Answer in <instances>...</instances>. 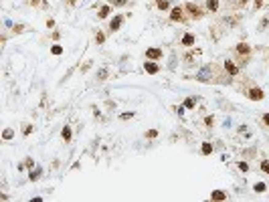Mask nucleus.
<instances>
[{
    "label": "nucleus",
    "mask_w": 269,
    "mask_h": 202,
    "mask_svg": "<svg viewBox=\"0 0 269 202\" xmlns=\"http://www.w3.org/2000/svg\"><path fill=\"white\" fill-rule=\"evenodd\" d=\"M210 77H212V71H210V67H205L198 75H196V79L198 81H210Z\"/></svg>",
    "instance_id": "1"
},
{
    "label": "nucleus",
    "mask_w": 269,
    "mask_h": 202,
    "mask_svg": "<svg viewBox=\"0 0 269 202\" xmlns=\"http://www.w3.org/2000/svg\"><path fill=\"white\" fill-rule=\"evenodd\" d=\"M249 99L261 101V99H263V91H261V89H251V91H249Z\"/></svg>",
    "instance_id": "2"
},
{
    "label": "nucleus",
    "mask_w": 269,
    "mask_h": 202,
    "mask_svg": "<svg viewBox=\"0 0 269 202\" xmlns=\"http://www.w3.org/2000/svg\"><path fill=\"white\" fill-rule=\"evenodd\" d=\"M146 57L148 59H160L162 57V51H160V49H148V51H146Z\"/></svg>",
    "instance_id": "3"
},
{
    "label": "nucleus",
    "mask_w": 269,
    "mask_h": 202,
    "mask_svg": "<svg viewBox=\"0 0 269 202\" xmlns=\"http://www.w3.org/2000/svg\"><path fill=\"white\" fill-rule=\"evenodd\" d=\"M144 67H146V71H148V73H152V75H154V73H158V65H156V63L146 61V65H144Z\"/></svg>",
    "instance_id": "4"
},
{
    "label": "nucleus",
    "mask_w": 269,
    "mask_h": 202,
    "mask_svg": "<svg viewBox=\"0 0 269 202\" xmlns=\"http://www.w3.org/2000/svg\"><path fill=\"white\" fill-rule=\"evenodd\" d=\"M119 26H122V16H115V18L111 20V24H109V29H111V30H118Z\"/></svg>",
    "instance_id": "5"
},
{
    "label": "nucleus",
    "mask_w": 269,
    "mask_h": 202,
    "mask_svg": "<svg viewBox=\"0 0 269 202\" xmlns=\"http://www.w3.org/2000/svg\"><path fill=\"white\" fill-rule=\"evenodd\" d=\"M170 18H172V20H180V18H182V10L178 8V6H176V8H174V10H172Z\"/></svg>",
    "instance_id": "6"
},
{
    "label": "nucleus",
    "mask_w": 269,
    "mask_h": 202,
    "mask_svg": "<svg viewBox=\"0 0 269 202\" xmlns=\"http://www.w3.org/2000/svg\"><path fill=\"white\" fill-rule=\"evenodd\" d=\"M225 69L231 73V75H237V67H235V65H233L231 61H225Z\"/></svg>",
    "instance_id": "7"
},
{
    "label": "nucleus",
    "mask_w": 269,
    "mask_h": 202,
    "mask_svg": "<svg viewBox=\"0 0 269 202\" xmlns=\"http://www.w3.org/2000/svg\"><path fill=\"white\" fill-rule=\"evenodd\" d=\"M206 6H209L210 12H215V10L219 8V0H206Z\"/></svg>",
    "instance_id": "8"
},
{
    "label": "nucleus",
    "mask_w": 269,
    "mask_h": 202,
    "mask_svg": "<svg viewBox=\"0 0 269 202\" xmlns=\"http://www.w3.org/2000/svg\"><path fill=\"white\" fill-rule=\"evenodd\" d=\"M192 43H194V37H192V34H184V37H182V45H186V47H190Z\"/></svg>",
    "instance_id": "9"
},
{
    "label": "nucleus",
    "mask_w": 269,
    "mask_h": 202,
    "mask_svg": "<svg viewBox=\"0 0 269 202\" xmlns=\"http://www.w3.org/2000/svg\"><path fill=\"white\" fill-rule=\"evenodd\" d=\"M227 194L223 192V190H216V192H212V200H225Z\"/></svg>",
    "instance_id": "10"
},
{
    "label": "nucleus",
    "mask_w": 269,
    "mask_h": 202,
    "mask_svg": "<svg viewBox=\"0 0 269 202\" xmlns=\"http://www.w3.org/2000/svg\"><path fill=\"white\" fill-rule=\"evenodd\" d=\"M186 8L190 10L194 16H201V10H198V6H194V4H186Z\"/></svg>",
    "instance_id": "11"
},
{
    "label": "nucleus",
    "mask_w": 269,
    "mask_h": 202,
    "mask_svg": "<svg viewBox=\"0 0 269 202\" xmlns=\"http://www.w3.org/2000/svg\"><path fill=\"white\" fill-rule=\"evenodd\" d=\"M107 14H109V6H103V8L99 10V18H105Z\"/></svg>",
    "instance_id": "12"
},
{
    "label": "nucleus",
    "mask_w": 269,
    "mask_h": 202,
    "mask_svg": "<svg viewBox=\"0 0 269 202\" xmlns=\"http://www.w3.org/2000/svg\"><path fill=\"white\" fill-rule=\"evenodd\" d=\"M237 51H239L241 55H247V53H249V47H247V45H239V47H237Z\"/></svg>",
    "instance_id": "13"
},
{
    "label": "nucleus",
    "mask_w": 269,
    "mask_h": 202,
    "mask_svg": "<svg viewBox=\"0 0 269 202\" xmlns=\"http://www.w3.org/2000/svg\"><path fill=\"white\" fill-rule=\"evenodd\" d=\"M212 152V146L210 144H202V154H210Z\"/></svg>",
    "instance_id": "14"
},
{
    "label": "nucleus",
    "mask_w": 269,
    "mask_h": 202,
    "mask_svg": "<svg viewBox=\"0 0 269 202\" xmlns=\"http://www.w3.org/2000/svg\"><path fill=\"white\" fill-rule=\"evenodd\" d=\"M261 170H263L265 174H269V160H265V162H261Z\"/></svg>",
    "instance_id": "15"
},
{
    "label": "nucleus",
    "mask_w": 269,
    "mask_h": 202,
    "mask_svg": "<svg viewBox=\"0 0 269 202\" xmlns=\"http://www.w3.org/2000/svg\"><path fill=\"white\" fill-rule=\"evenodd\" d=\"M158 8H160V10H166L168 8V2H166V0H158Z\"/></svg>",
    "instance_id": "16"
},
{
    "label": "nucleus",
    "mask_w": 269,
    "mask_h": 202,
    "mask_svg": "<svg viewBox=\"0 0 269 202\" xmlns=\"http://www.w3.org/2000/svg\"><path fill=\"white\" fill-rule=\"evenodd\" d=\"M263 190H265V184L263 182H257V184H255V192H263Z\"/></svg>",
    "instance_id": "17"
},
{
    "label": "nucleus",
    "mask_w": 269,
    "mask_h": 202,
    "mask_svg": "<svg viewBox=\"0 0 269 202\" xmlns=\"http://www.w3.org/2000/svg\"><path fill=\"white\" fill-rule=\"evenodd\" d=\"M51 51H53V55H61V53H63V49H61L59 45H55V47L51 49Z\"/></svg>",
    "instance_id": "18"
},
{
    "label": "nucleus",
    "mask_w": 269,
    "mask_h": 202,
    "mask_svg": "<svg viewBox=\"0 0 269 202\" xmlns=\"http://www.w3.org/2000/svg\"><path fill=\"white\" fill-rule=\"evenodd\" d=\"M63 138H65V140H71V130H69V127H65V130H63Z\"/></svg>",
    "instance_id": "19"
},
{
    "label": "nucleus",
    "mask_w": 269,
    "mask_h": 202,
    "mask_svg": "<svg viewBox=\"0 0 269 202\" xmlns=\"http://www.w3.org/2000/svg\"><path fill=\"white\" fill-rule=\"evenodd\" d=\"M12 134H14L12 130H4V134H2V135H4V140H10V138H12Z\"/></svg>",
    "instance_id": "20"
},
{
    "label": "nucleus",
    "mask_w": 269,
    "mask_h": 202,
    "mask_svg": "<svg viewBox=\"0 0 269 202\" xmlns=\"http://www.w3.org/2000/svg\"><path fill=\"white\" fill-rule=\"evenodd\" d=\"M41 176V170H34V172H30V180H37Z\"/></svg>",
    "instance_id": "21"
},
{
    "label": "nucleus",
    "mask_w": 269,
    "mask_h": 202,
    "mask_svg": "<svg viewBox=\"0 0 269 202\" xmlns=\"http://www.w3.org/2000/svg\"><path fill=\"white\" fill-rule=\"evenodd\" d=\"M184 105H186V107H194V99H192V97H190V99H186Z\"/></svg>",
    "instance_id": "22"
},
{
    "label": "nucleus",
    "mask_w": 269,
    "mask_h": 202,
    "mask_svg": "<svg viewBox=\"0 0 269 202\" xmlns=\"http://www.w3.org/2000/svg\"><path fill=\"white\" fill-rule=\"evenodd\" d=\"M239 168L243 170V172H247V170H249V166H247V164H245V162H239Z\"/></svg>",
    "instance_id": "23"
},
{
    "label": "nucleus",
    "mask_w": 269,
    "mask_h": 202,
    "mask_svg": "<svg viewBox=\"0 0 269 202\" xmlns=\"http://www.w3.org/2000/svg\"><path fill=\"white\" fill-rule=\"evenodd\" d=\"M130 117H134L132 111H130V113H122V119H130Z\"/></svg>",
    "instance_id": "24"
},
{
    "label": "nucleus",
    "mask_w": 269,
    "mask_h": 202,
    "mask_svg": "<svg viewBox=\"0 0 269 202\" xmlns=\"http://www.w3.org/2000/svg\"><path fill=\"white\" fill-rule=\"evenodd\" d=\"M113 4H115V6H123V4H126V0H113Z\"/></svg>",
    "instance_id": "25"
},
{
    "label": "nucleus",
    "mask_w": 269,
    "mask_h": 202,
    "mask_svg": "<svg viewBox=\"0 0 269 202\" xmlns=\"http://www.w3.org/2000/svg\"><path fill=\"white\" fill-rule=\"evenodd\" d=\"M105 75H107V71H105V69H101V71H99V79H105Z\"/></svg>",
    "instance_id": "26"
},
{
    "label": "nucleus",
    "mask_w": 269,
    "mask_h": 202,
    "mask_svg": "<svg viewBox=\"0 0 269 202\" xmlns=\"http://www.w3.org/2000/svg\"><path fill=\"white\" fill-rule=\"evenodd\" d=\"M156 135H158V131H154V130L148 131V138H156Z\"/></svg>",
    "instance_id": "27"
},
{
    "label": "nucleus",
    "mask_w": 269,
    "mask_h": 202,
    "mask_svg": "<svg viewBox=\"0 0 269 202\" xmlns=\"http://www.w3.org/2000/svg\"><path fill=\"white\" fill-rule=\"evenodd\" d=\"M95 39H97V43H103V34L97 33V37H95Z\"/></svg>",
    "instance_id": "28"
},
{
    "label": "nucleus",
    "mask_w": 269,
    "mask_h": 202,
    "mask_svg": "<svg viewBox=\"0 0 269 202\" xmlns=\"http://www.w3.org/2000/svg\"><path fill=\"white\" fill-rule=\"evenodd\" d=\"M263 121H265V123L269 125V113H265V115H263Z\"/></svg>",
    "instance_id": "29"
},
{
    "label": "nucleus",
    "mask_w": 269,
    "mask_h": 202,
    "mask_svg": "<svg viewBox=\"0 0 269 202\" xmlns=\"http://www.w3.org/2000/svg\"><path fill=\"white\" fill-rule=\"evenodd\" d=\"M255 4H257V6H261V4H263V0H255Z\"/></svg>",
    "instance_id": "30"
}]
</instances>
